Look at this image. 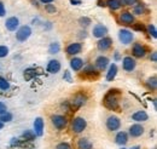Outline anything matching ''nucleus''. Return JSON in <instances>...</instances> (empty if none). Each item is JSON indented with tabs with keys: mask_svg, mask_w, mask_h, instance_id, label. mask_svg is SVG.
Segmentation results:
<instances>
[{
	"mask_svg": "<svg viewBox=\"0 0 157 149\" xmlns=\"http://www.w3.org/2000/svg\"><path fill=\"white\" fill-rule=\"evenodd\" d=\"M118 90H110L109 92L104 96L103 103L104 106L110 109V111H117L120 108V102H118V95H120Z\"/></svg>",
	"mask_w": 157,
	"mask_h": 149,
	"instance_id": "1",
	"label": "nucleus"
},
{
	"mask_svg": "<svg viewBox=\"0 0 157 149\" xmlns=\"http://www.w3.org/2000/svg\"><path fill=\"white\" fill-rule=\"evenodd\" d=\"M32 33H33V30H32L30 26H28V24L20 26V28L16 30V39L20 42H24L30 38Z\"/></svg>",
	"mask_w": 157,
	"mask_h": 149,
	"instance_id": "2",
	"label": "nucleus"
},
{
	"mask_svg": "<svg viewBox=\"0 0 157 149\" xmlns=\"http://www.w3.org/2000/svg\"><path fill=\"white\" fill-rule=\"evenodd\" d=\"M87 127V120L82 116H76L71 121V131L74 133H81Z\"/></svg>",
	"mask_w": 157,
	"mask_h": 149,
	"instance_id": "3",
	"label": "nucleus"
},
{
	"mask_svg": "<svg viewBox=\"0 0 157 149\" xmlns=\"http://www.w3.org/2000/svg\"><path fill=\"white\" fill-rule=\"evenodd\" d=\"M51 123L55 126V129H57L58 131L64 130L68 126V119L64 115L60 114H55L51 116Z\"/></svg>",
	"mask_w": 157,
	"mask_h": 149,
	"instance_id": "4",
	"label": "nucleus"
},
{
	"mask_svg": "<svg viewBox=\"0 0 157 149\" xmlns=\"http://www.w3.org/2000/svg\"><path fill=\"white\" fill-rule=\"evenodd\" d=\"M86 103H87V96L82 92L76 93V95L73 97V99L70 101V104H71V108H73V109H78V108H81L82 106H85Z\"/></svg>",
	"mask_w": 157,
	"mask_h": 149,
	"instance_id": "5",
	"label": "nucleus"
},
{
	"mask_svg": "<svg viewBox=\"0 0 157 149\" xmlns=\"http://www.w3.org/2000/svg\"><path fill=\"white\" fill-rule=\"evenodd\" d=\"M106 129L109 131H117L121 129V119L116 115H110L105 121Z\"/></svg>",
	"mask_w": 157,
	"mask_h": 149,
	"instance_id": "6",
	"label": "nucleus"
},
{
	"mask_svg": "<svg viewBox=\"0 0 157 149\" xmlns=\"http://www.w3.org/2000/svg\"><path fill=\"white\" fill-rule=\"evenodd\" d=\"M134 39V34L129 29H121L118 32V40L123 45H129Z\"/></svg>",
	"mask_w": 157,
	"mask_h": 149,
	"instance_id": "7",
	"label": "nucleus"
},
{
	"mask_svg": "<svg viewBox=\"0 0 157 149\" xmlns=\"http://www.w3.org/2000/svg\"><path fill=\"white\" fill-rule=\"evenodd\" d=\"M121 61H122V68H123L124 72L131 73V72H133V70L136 69V67H137V62H136V59H134L133 57L126 56V57H123Z\"/></svg>",
	"mask_w": 157,
	"mask_h": 149,
	"instance_id": "8",
	"label": "nucleus"
},
{
	"mask_svg": "<svg viewBox=\"0 0 157 149\" xmlns=\"http://www.w3.org/2000/svg\"><path fill=\"white\" fill-rule=\"evenodd\" d=\"M113 39L109 37H104L101 39H99L97 41V49H98L100 52H104V51H108L111 49L113 46Z\"/></svg>",
	"mask_w": 157,
	"mask_h": 149,
	"instance_id": "9",
	"label": "nucleus"
},
{
	"mask_svg": "<svg viewBox=\"0 0 157 149\" xmlns=\"http://www.w3.org/2000/svg\"><path fill=\"white\" fill-rule=\"evenodd\" d=\"M108 32L109 30H108L106 26H104L103 23H97L92 29V35L97 39H101V38L106 37Z\"/></svg>",
	"mask_w": 157,
	"mask_h": 149,
	"instance_id": "10",
	"label": "nucleus"
},
{
	"mask_svg": "<svg viewBox=\"0 0 157 149\" xmlns=\"http://www.w3.org/2000/svg\"><path fill=\"white\" fill-rule=\"evenodd\" d=\"M120 23L124 26H133L136 23L134 15L129 11H122L120 15Z\"/></svg>",
	"mask_w": 157,
	"mask_h": 149,
	"instance_id": "11",
	"label": "nucleus"
},
{
	"mask_svg": "<svg viewBox=\"0 0 157 149\" xmlns=\"http://www.w3.org/2000/svg\"><path fill=\"white\" fill-rule=\"evenodd\" d=\"M98 76H99V72L96 69V67H93L91 64L86 66L83 68V70H82V78H85V79L92 80V79H97Z\"/></svg>",
	"mask_w": 157,
	"mask_h": 149,
	"instance_id": "12",
	"label": "nucleus"
},
{
	"mask_svg": "<svg viewBox=\"0 0 157 149\" xmlns=\"http://www.w3.org/2000/svg\"><path fill=\"white\" fill-rule=\"evenodd\" d=\"M44 129H45L44 119H42L41 116L35 118V120H34V123H33V131H34L35 136L42 137V136H44Z\"/></svg>",
	"mask_w": 157,
	"mask_h": 149,
	"instance_id": "13",
	"label": "nucleus"
},
{
	"mask_svg": "<svg viewBox=\"0 0 157 149\" xmlns=\"http://www.w3.org/2000/svg\"><path fill=\"white\" fill-rule=\"evenodd\" d=\"M5 28L10 32H16L20 28V18L16 16H11L5 21Z\"/></svg>",
	"mask_w": 157,
	"mask_h": 149,
	"instance_id": "14",
	"label": "nucleus"
},
{
	"mask_svg": "<svg viewBox=\"0 0 157 149\" xmlns=\"http://www.w3.org/2000/svg\"><path fill=\"white\" fill-rule=\"evenodd\" d=\"M144 132H145L144 126H143V125H140L139 123L133 124V125L129 127V130H128L129 136H131V137H133V138H138V137L143 136V135H144Z\"/></svg>",
	"mask_w": 157,
	"mask_h": 149,
	"instance_id": "15",
	"label": "nucleus"
},
{
	"mask_svg": "<svg viewBox=\"0 0 157 149\" xmlns=\"http://www.w3.org/2000/svg\"><path fill=\"white\" fill-rule=\"evenodd\" d=\"M81 51H82V44L81 42H71L65 49V52L70 56H76L78 54H81Z\"/></svg>",
	"mask_w": 157,
	"mask_h": 149,
	"instance_id": "16",
	"label": "nucleus"
},
{
	"mask_svg": "<svg viewBox=\"0 0 157 149\" xmlns=\"http://www.w3.org/2000/svg\"><path fill=\"white\" fill-rule=\"evenodd\" d=\"M60 68H62V64L58 59H50L48 63H47V67H46V70L50 73V74H57L60 72Z\"/></svg>",
	"mask_w": 157,
	"mask_h": 149,
	"instance_id": "17",
	"label": "nucleus"
},
{
	"mask_svg": "<svg viewBox=\"0 0 157 149\" xmlns=\"http://www.w3.org/2000/svg\"><path fill=\"white\" fill-rule=\"evenodd\" d=\"M132 54L137 58H143L146 55V47L140 42H134V45L132 47Z\"/></svg>",
	"mask_w": 157,
	"mask_h": 149,
	"instance_id": "18",
	"label": "nucleus"
},
{
	"mask_svg": "<svg viewBox=\"0 0 157 149\" xmlns=\"http://www.w3.org/2000/svg\"><path fill=\"white\" fill-rule=\"evenodd\" d=\"M117 73H118V68H117V66H116V63H111V64H109V67H108V72H106V76H105L106 81H108V83L114 81L115 78H116V75H117Z\"/></svg>",
	"mask_w": 157,
	"mask_h": 149,
	"instance_id": "19",
	"label": "nucleus"
},
{
	"mask_svg": "<svg viewBox=\"0 0 157 149\" xmlns=\"http://www.w3.org/2000/svg\"><path fill=\"white\" fill-rule=\"evenodd\" d=\"M110 61L109 58L105 56H98L96 58V69L97 70H104L109 67Z\"/></svg>",
	"mask_w": 157,
	"mask_h": 149,
	"instance_id": "20",
	"label": "nucleus"
},
{
	"mask_svg": "<svg viewBox=\"0 0 157 149\" xmlns=\"http://www.w3.org/2000/svg\"><path fill=\"white\" fill-rule=\"evenodd\" d=\"M115 143L118 144V146H121V147H124L128 143V133L126 131L117 132V135L115 136Z\"/></svg>",
	"mask_w": 157,
	"mask_h": 149,
	"instance_id": "21",
	"label": "nucleus"
},
{
	"mask_svg": "<svg viewBox=\"0 0 157 149\" xmlns=\"http://www.w3.org/2000/svg\"><path fill=\"white\" fill-rule=\"evenodd\" d=\"M132 120L136 123H145L149 120V114L145 111H137L132 114Z\"/></svg>",
	"mask_w": 157,
	"mask_h": 149,
	"instance_id": "22",
	"label": "nucleus"
},
{
	"mask_svg": "<svg viewBox=\"0 0 157 149\" xmlns=\"http://www.w3.org/2000/svg\"><path fill=\"white\" fill-rule=\"evenodd\" d=\"M70 68L74 70V72H80L82 68H83V64H85V62H83V59L82 58H80V57H73L71 59H70Z\"/></svg>",
	"mask_w": 157,
	"mask_h": 149,
	"instance_id": "23",
	"label": "nucleus"
},
{
	"mask_svg": "<svg viewBox=\"0 0 157 149\" xmlns=\"http://www.w3.org/2000/svg\"><path fill=\"white\" fill-rule=\"evenodd\" d=\"M76 147H78V149H93V143L88 138L82 137V138H78Z\"/></svg>",
	"mask_w": 157,
	"mask_h": 149,
	"instance_id": "24",
	"label": "nucleus"
},
{
	"mask_svg": "<svg viewBox=\"0 0 157 149\" xmlns=\"http://www.w3.org/2000/svg\"><path fill=\"white\" fill-rule=\"evenodd\" d=\"M145 11H146V6H145V4L141 2V1H138L137 4L133 6V15L141 16V15L145 14Z\"/></svg>",
	"mask_w": 157,
	"mask_h": 149,
	"instance_id": "25",
	"label": "nucleus"
},
{
	"mask_svg": "<svg viewBox=\"0 0 157 149\" xmlns=\"http://www.w3.org/2000/svg\"><path fill=\"white\" fill-rule=\"evenodd\" d=\"M105 5L113 10V11H116V10H120L121 9V1L120 0H105Z\"/></svg>",
	"mask_w": 157,
	"mask_h": 149,
	"instance_id": "26",
	"label": "nucleus"
},
{
	"mask_svg": "<svg viewBox=\"0 0 157 149\" xmlns=\"http://www.w3.org/2000/svg\"><path fill=\"white\" fill-rule=\"evenodd\" d=\"M146 87L150 90V91H155L157 89V78L154 76H150L147 80H146Z\"/></svg>",
	"mask_w": 157,
	"mask_h": 149,
	"instance_id": "27",
	"label": "nucleus"
},
{
	"mask_svg": "<svg viewBox=\"0 0 157 149\" xmlns=\"http://www.w3.org/2000/svg\"><path fill=\"white\" fill-rule=\"evenodd\" d=\"M10 89H11L10 81L6 78L0 76V91H9Z\"/></svg>",
	"mask_w": 157,
	"mask_h": 149,
	"instance_id": "28",
	"label": "nucleus"
},
{
	"mask_svg": "<svg viewBox=\"0 0 157 149\" xmlns=\"http://www.w3.org/2000/svg\"><path fill=\"white\" fill-rule=\"evenodd\" d=\"M59 51H60V45H59V42L53 41V42L50 44V46H48V54L56 55V54H58Z\"/></svg>",
	"mask_w": 157,
	"mask_h": 149,
	"instance_id": "29",
	"label": "nucleus"
},
{
	"mask_svg": "<svg viewBox=\"0 0 157 149\" xmlns=\"http://www.w3.org/2000/svg\"><path fill=\"white\" fill-rule=\"evenodd\" d=\"M12 119H13V115L10 112H5V113H2V114H0V121H1L2 124L11 123Z\"/></svg>",
	"mask_w": 157,
	"mask_h": 149,
	"instance_id": "30",
	"label": "nucleus"
},
{
	"mask_svg": "<svg viewBox=\"0 0 157 149\" xmlns=\"http://www.w3.org/2000/svg\"><path fill=\"white\" fill-rule=\"evenodd\" d=\"M22 137L24 138V141H35V138H36V136H35L33 130H25L23 132Z\"/></svg>",
	"mask_w": 157,
	"mask_h": 149,
	"instance_id": "31",
	"label": "nucleus"
},
{
	"mask_svg": "<svg viewBox=\"0 0 157 149\" xmlns=\"http://www.w3.org/2000/svg\"><path fill=\"white\" fill-rule=\"evenodd\" d=\"M146 32L149 33L150 37H152L154 39H157V29H156V26L150 23L147 27H146Z\"/></svg>",
	"mask_w": 157,
	"mask_h": 149,
	"instance_id": "32",
	"label": "nucleus"
},
{
	"mask_svg": "<svg viewBox=\"0 0 157 149\" xmlns=\"http://www.w3.org/2000/svg\"><path fill=\"white\" fill-rule=\"evenodd\" d=\"M24 79L25 80H32L33 78H35L36 76V73H35V70L34 69H32V68H29V69H27V70H24Z\"/></svg>",
	"mask_w": 157,
	"mask_h": 149,
	"instance_id": "33",
	"label": "nucleus"
},
{
	"mask_svg": "<svg viewBox=\"0 0 157 149\" xmlns=\"http://www.w3.org/2000/svg\"><path fill=\"white\" fill-rule=\"evenodd\" d=\"M78 23H80V26L81 27H83V28H87L91 23H92V21L90 17H86V16H83V17H81V18L78 19Z\"/></svg>",
	"mask_w": 157,
	"mask_h": 149,
	"instance_id": "34",
	"label": "nucleus"
},
{
	"mask_svg": "<svg viewBox=\"0 0 157 149\" xmlns=\"http://www.w3.org/2000/svg\"><path fill=\"white\" fill-rule=\"evenodd\" d=\"M45 10H46V12L50 14V15H55V14L57 12V7H56L53 4H47V5H45Z\"/></svg>",
	"mask_w": 157,
	"mask_h": 149,
	"instance_id": "35",
	"label": "nucleus"
},
{
	"mask_svg": "<svg viewBox=\"0 0 157 149\" xmlns=\"http://www.w3.org/2000/svg\"><path fill=\"white\" fill-rule=\"evenodd\" d=\"M63 80L64 81H67V83H69V84H71L73 83V76H71V72L70 70H64V73H63Z\"/></svg>",
	"mask_w": 157,
	"mask_h": 149,
	"instance_id": "36",
	"label": "nucleus"
},
{
	"mask_svg": "<svg viewBox=\"0 0 157 149\" xmlns=\"http://www.w3.org/2000/svg\"><path fill=\"white\" fill-rule=\"evenodd\" d=\"M9 47L5 45H0V58H5L6 56H9Z\"/></svg>",
	"mask_w": 157,
	"mask_h": 149,
	"instance_id": "37",
	"label": "nucleus"
},
{
	"mask_svg": "<svg viewBox=\"0 0 157 149\" xmlns=\"http://www.w3.org/2000/svg\"><path fill=\"white\" fill-rule=\"evenodd\" d=\"M121 5H126V6H134L139 0H120Z\"/></svg>",
	"mask_w": 157,
	"mask_h": 149,
	"instance_id": "38",
	"label": "nucleus"
},
{
	"mask_svg": "<svg viewBox=\"0 0 157 149\" xmlns=\"http://www.w3.org/2000/svg\"><path fill=\"white\" fill-rule=\"evenodd\" d=\"M56 149H73L68 142H60L56 146Z\"/></svg>",
	"mask_w": 157,
	"mask_h": 149,
	"instance_id": "39",
	"label": "nucleus"
},
{
	"mask_svg": "<svg viewBox=\"0 0 157 149\" xmlns=\"http://www.w3.org/2000/svg\"><path fill=\"white\" fill-rule=\"evenodd\" d=\"M133 28H134L136 30H140V32H146V28L144 27V24H143V23H134V24H133Z\"/></svg>",
	"mask_w": 157,
	"mask_h": 149,
	"instance_id": "40",
	"label": "nucleus"
},
{
	"mask_svg": "<svg viewBox=\"0 0 157 149\" xmlns=\"http://www.w3.org/2000/svg\"><path fill=\"white\" fill-rule=\"evenodd\" d=\"M21 144V141L18 138H16V137H12L11 138V141H10V146L11 147H18Z\"/></svg>",
	"mask_w": 157,
	"mask_h": 149,
	"instance_id": "41",
	"label": "nucleus"
},
{
	"mask_svg": "<svg viewBox=\"0 0 157 149\" xmlns=\"http://www.w3.org/2000/svg\"><path fill=\"white\" fill-rule=\"evenodd\" d=\"M6 15V9H5V5L2 1H0V17H4Z\"/></svg>",
	"mask_w": 157,
	"mask_h": 149,
	"instance_id": "42",
	"label": "nucleus"
},
{
	"mask_svg": "<svg viewBox=\"0 0 157 149\" xmlns=\"http://www.w3.org/2000/svg\"><path fill=\"white\" fill-rule=\"evenodd\" d=\"M7 112V106L4 103V102H1L0 101V114H2V113Z\"/></svg>",
	"mask_w": 157,
	"mask_h": 149,
	"instance_id": "43",
	"label": "nucleus"
},
{
	"mask_svg": "<svg viewBox=\"0 0 157 149\" xmlns=\"http://www.w3.org/2000/svg\"><path fill=\"white\" fill-rule=\"evenodd\" d=\"M150 61H151V62H157V52L156 51L151 52V55H150Z\"/></svg>",
	"mask_w": 157,
	"mask_h": 149,
	"instance_id": "44",
	"label": "nucleus"
},
{
	"mask_svg": "<svg viewBox=\"0 0 157 149\" xmlns=\"http://www.w3.org/2000/svg\"><path fill=\"white\" fill-rule=\"evenodd\" d=\"M114 59H115L116 62H118V61H121V59H122V57H121V55H120V52H118V51H115V54H114Z\"/></svg>",
	"mask_w": 157,
	"mask_h": 149,
	"instance_id": "45",
	"label": "nucleus"
},
{
	"mask_svg": "<svg viewBox=\"0 0 157 149\" xmlns=\"http://www.w3.org/2000/svg\"><path fill=\"white\" fill-rule=\"evenodd\" d=\"M70 4L78 6V5H81V4H82V1H81V0H70Z\"/></svg>",
	"mask_w": 157,
	"mask_h": 149,
	"instance_id": "46",
	"label": "nucleus"
},
{
	"mask_svg": "<svg viewBox=\"0 0 157 149\" xmlns=\"http://www.w3.org/2000/svg\"><path fill=\"white\" fill-rule=\"evenodd\" d=\"M51 28H52V23L51 22H46L44 24V29H51Z\"/></svg>",
	"mask_w": 157,
	"mask_h": 149,
	"instance_id": "47",
	"label": "nucleus"
},
{
	"mask_svg": "<svg viewBox=\"0 0 157 149\" xmlns=\"http://www.w3.org/2000/svg\"><path fill=\"white\" fill-rule=\"evenodd\" d=\"M41 4H44V5H47V4H52L55 0H39Z\"/></svg>",
	"mask_w": 157,
	"mask_h": 149,
	"instance_id": "48",
	"label": "nucleus"
},
{
	"mask_svg": "<svg viewBox=\"0 0 157 149\" xmlns=\"http://www.w3.org/2000/svg\"><path fill=\"white\" fill-rule=\"evenodd\" d=\"M98 6H100V7H105V6H106V5H105V0H99Z\"/></svg>",
	"mask_w": 157,
	"mask_h": 149,
	"instance_id": "49",
	"label": "nucleus"
},
{
	"mask_svg": "<svg viewBox=\"0 0 157 149\" xmlns=\"http://www.w3.org/2000/svg\"><path fill=\"white\" fill-rule=\"evenodd\" d=\"M127 149H140V146H134L132 148H127Z\"/></svg>",
	"mask_w": 157,
	"mask_h": 149,
	"instance_id": "50",
	"label": "nucleus"
},
{
	"mask_svg": "<svg viewBox=\"0 0 157 149\" xmlns=\"http://www.w3.org/2000/svg\"><path fill=\"white\" fill-rule=\"evenodd\" d=\"M2 129H4V124H2L1 121H0V131L2 130Z\"/></svg>",
	"mask_w": 157,
	"mask_h": 149,
	"instance_id": "51",
	"label": "nucleus"
},
{
	"mask_svg": "<svg viewBox=\"0 0 157 149\" xmlns=\"http://www.w3.org/2000/svg\"><path fill=\"white\" fill-rule=\"evenodd\" d=\"M154 108L156 109V99H154Z\"/></svg>",
	"mask_w": 157,
	"mask_h": 149,
	"instance_id": "52",
	"label": "nucleus"
},
{
	"mask_svg": "<svg viewBox=\"0 0 157 149\" xmlns=\"http://www.w3.org/2000/svg\"><path fill=\"white\" fill-rule=\"evenodd\" d=\"M154 149H156V148H154Z\"/></svg>",
	"mask_w": 157,
	"mask_h": 149,
	"instance_id": "53",
	"label": "nucleus"
}]
</instances>
